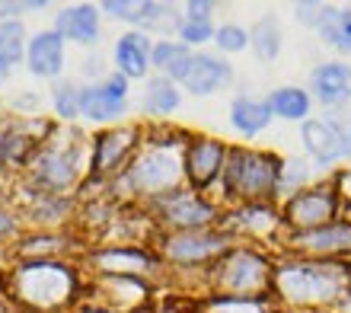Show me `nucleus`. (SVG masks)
<instances>
[{"label":"nucleus","mask_w":351,"mask_h":313,"mask_svg":"<svg viewBox=\"0 0 351 313\" xmlns=\"http://www.w3.org/2000/svg\"><path fill=\"white\" fill-rule=\"evenodd\" d=\"M278 285L291 301H326L342 291V272L319 266H291L278 275Z\"/></svg>","instance_id":"nucleus-1"},{"label":"nucleus","mask_w":351,"mask_h":313,"mask_svg":"<svg viewBox=\"0 0 351 313\" xmlns=\"http://www.w3.org/2000/svg\"><path fill=\"white\" fill-rule=\"evenodd\" d=\"M275 163L259 154H233L227 160V185L237 189V192H265L268 185L275 183Z\"/></svg>","instance_id":"nucleus-2"},{"label":"nucleus","mask_w":351,"mask_h":313,"mask_svg":"<svg viewBox=\"0 0 351 313\" xmlns=\"http://www.w3.org/2000/svg\"><path fill=\"white\" fill-rule=\"evenodd\" d=\"M19 291L32 304H58L71 291V278L58 266H32L19 275Z\"/></svg>","instance_id":"nucleus-3"},{"label":"nucleus","mask_w":351,"mask_h":313,"mask_svg":"<svg viewBox=\"0 0 351 313\" xmlns=\"http://www.w3.org/2000/svg\"><path fill=\"white\" fill-rule=\"evenodd\" d=\"M134 183L141 189H169V185L179 183V154L173 150H154L150 156H144L134 170Z\"/></svg>","instance_id":"nucleus-4"},{"label":"nucleus","mask_w":351,"mask_h":313,"mask_svg":"<svg viewBox=\"0 0 351 313\" xmlns=\"http://www.w3.org/2000/svg\"><path fill=\"white\" fill-rule=\"evenodd\" d=\"M125 93H128L125 90V77H112V80H106L102 86H93V90L84 93L80 109L96 121L112 119V115H119L121 106H125Z\"/></svg>","instance_id":"nucleus-5"},{"label":"nucleus","mask_w":351,"mask_h":313,"mask_svg":"<svg viewBox=\"0 0 351 313\" xmlns=\"http://www.w3.org/2000/svg\"><path fill=\"white\" fill-rule=\"evenodd\" d=\"M304 144L319 163H332V160H339V156L348 150L342 131L335 128V125H329V121H306L304 125Z\"/></svg>","instance_id":"nucleus-6"},{"label":"nucleus","mask_w":351,"mask_h":313,"mask_svg":"<svg viewBox=\"0 0 351 313\" xmlns=\"http://www.w3.org/2000/svg\"><path fill=\"white\" fill-rule=\"evenodd\" d=\"M223 80H230V71H227V65H221L217 58H208V55H195L192 58V67H189V74H185V86L192 93H198V96H204V93L217 90Z\"/></svg>","instance_id":"nucleus-7"},{"label":"nucleus","mask_w":351,"mask_h":313,"mask_svg":"<svg viewBox=\"0 0 351 313\" xmlns=\"http://www.w3.org/2000/svg\"><path fill=\"white\" fill-rule=\"evenodd\" d=\"M313 86L316 96L329 106H339V102L348 100L351 93V71L345 65H323L313 74Z\"/></svg>","instance_id":"nucleus-8"},{"label":"nucleus","mask_w":351,"mask_h":313,"mask_svg":"<svg viewBox=\"0 0 351 313\" xmlns=\"http://www.w3.org/2000/svg\"><path fill=\"white\" fill-rule=\"evenodd\" d=\"M61 36L58 32H42L36 36V42L29 45V67L42 77H55L61 71Z\"/></svg>","instance_id":"nucleus-9"},{"label":"nucleus","mask_w":351,"mask_h":313,"mask_svg":"<svg viewBox=\"0 0 351 313\" xmlns=\"http://www.w3.org/2000/svg\"><path fill=\"white\" fill-rule=\"evenodd\" d=\"M221 272H223L221 275L223 285L233 288V291H250V288H259L262 278H265V266H262L256 256H246V253L233 256Z\"/></svg>","instance_id":"nucleus-10"},{"label":"nucleus","mask_w":351,"mask_h":313,"mask_svg":"<svg viewBox=\"0 0 351 313\" xmlns=\"http://www.w3.org/2000/svg\"><path fill=\"white\" fill-rule=\"evenodd\" d=\"M58 29H61V36H71L74 42H93V38H96V32H99L96 10H93V7L64 10V13L58 16Z\"/></svg>","instance_id":"nucleus-11"},{"label":"nucleus","mask_w":351,"mask_h":313,"mask_svg":"<svg viewBox=\"0 0 351 313\" xmlns=\"http://www.w3.org/2000/svg\"><path fill=\"white\" fill-rule=\"evenodd\" d=\"M332 214V195L329 192H310V195H300L294 205H291V218L297 224H319V221H329Z\"/></svg>","instance_id":"nucleus-12"},{"label":"nucleus","mask_w":351,"mask_h":313,"mask_svg":"<svg viewBox=\"0 0 351 313\" xmlns=\"http://www.w3.org/2000/svg\"><path fill=\"white\" fill-rule=\"evenodd\" d=\"M221 160H223L221 144H214V141L195 144L192 156H189V170H192L195 183H211V176L221 170Z\"/></svg>","instance_id":"nucleus-13"},{"label":"nucleus","mask_w":351,"mask_h":313,"mask_svg":"<svg viewBox=\"0 0 351 313\" xmlns=\"http://www.w3.org/2000/svg\"><path fill=\"white\" fill-rule=\"evenodd\" d=\"M38 176L48 185H67L77 176V154L64 150V154H48L38 163Z\"/></svg>","instance_id":"nucleus-14"},{"label":"nucleus","mask_w":351,"mask_h":313,"mask_svg":"<svg viewBox=\"0 0 351 313\" xmlns=\"http://www.w3.org/2000/svg\"><path fill=\"white\" fill-rule=\"evenodd\" d=\"M223 246L221 237H208V233H192V237H176L169 243V256L173 259H204Z\"/></svg>","instance_id":"nucleus-15"},{"label":"nucleus","mask_w":351,"mask_h":313,"mask_svg":"<svg viewBox=\"0 0 351 313\" xmlns=\"http://www.w3.org/2000/svg\"><path fill=\"white\" fill-rule=\"evenodd\" d=\"M147 55H150V45L144 36H125L119 42V65L121 71L128 77H141L144 67H147Z\"/></svg>","instance_id":"nucleus-16"},{"label":"nucleus","mask_w":351,"mask_h":313,"mask_svg":"<svg viewBox=\"0 0 351 313\" xmlns=\"http://www.w3.org/2000/svg\"><path fill=\"white\" fill-rule=\"evenodd\" d=\"M297 243L306 249H351V227H345V224L319 227V231L300 233Z\"/></svg>","instance_id":"nucleus-17"},{"label":"nucleus","mask_w":351,"mask_h":313,"mask_svg":"<svg viewBox=\"0 0 351 313\" xmlns=\"http://www.w3.org/2000/svg\"><path fill=\"white\" fill-rule=\"evenodd\" d=\"M268 106H262V102H252V100H240L237 106H233V125L240 131H246V135H252V131H262L268 125Z\"/></svg>","instance_id":"nucleus-18"},{"label":"nucleus","mask_w":351,"mask_h":313,"mask_svg":"<svg viewBox=\"0 0 351 313\" xmlns=\"http://www.w3.org/2000/svg\"><path fill=\"white\" fill-rule=\"evenodd\" d=\"M23 26L19 23H0V65H13L23 58Z\"/></svg>","instance_id":"nucleus-19"},{"label":"nucleus","mask_w":351,"mask_h":313,"mask_svg":"<svg viewBox=\"0 0 351 313\" xmlns=\"http://www.w3.org/2000/svg\"><path fill=\"white\" fill-rule=\"evenodd\" d=\"M271 109L285 119H304L306 109H310V100L300 90H278L271 96Z\"/></svg>","instance_id":"nucleus-20"},{"label":"nucleus","mask_w":351,"mask_h":313,"mask_svg":"<svg viewBox=\"0 0 351 313\" xmlns=\"http://www.w3.org/2000/svg\"><path fill=\"white\" fill-rule=\"evenodd\" d=\"M179 106V93L169 80H150L147 86V109L150 112H169Z\"/></svg>","instance_id":"nucleus-21"},{"label":"nucleus","mask_w":351,"mask_h":313,"mask_svg":"<svg viewBox=\"0 0 351 313\" xmlns=\"http://www.w3.org/2000/svg\"><path fill=\"white\" fill-rule=\"evenodd\" d=\"M278 45H281V32H278V26L271 23V19H262L259 26L252 29V48H256L262 58H275Z\"/></svg>","instance_id":"nucleus-22"},{"label":"nucleus","mask_w":351,"mask_h":313,"mask_svg":"<svg viewBox=\"0 0 351 313\" xmlns=\"http://www.w3.org/2000/svg\"><path fill=\"white\" fill-rule=\"evenodd\" d=\"M128 141H131L128 131H115V135H109V138H102L99 154H96V166H99V170L112 166L125 150H128Z\"/></svg>","instance_id":"nucleus-23"},{"label":"nucleus","mask_w":351,"mask_h":313,"mask_svg":"<svg viewBox=\"0 0 351 313\" xmlns=\"http://www.w3.org/2000/svg\"><path fill=\"white\" fill-rule=\"evenodd\" d=\"M211 218V208L202 202H179L169 208V221L173 224H204Z\"/></svg>","instance_id":"nucleus-24"},{"label":"nucleus","mask_w":351,"mask_h":313,"mask_svg":"<svg viewBox=\"0 0 351 313\" xmlns=\"http://www.w3.org/2000/svg\"><path fill=\"white\" fill-rule=\"evenodd\" d=\"M80 100L84 96H77V90L67 83V86H61V90L55 93V102H58V112L61 115H67V119H74L77 115V109H80Z\"/></svg>","instance_id":"nucleus-25"},{"label":"nucleus","mask_w":351,"mask_h":313,"mask_svg":"<svg viewBox=\"0 0 351 313\" xmlns=\"http://www.w3.org/2000/svg\"><path fill=\"white\" fill-rule=\"evenodd\" d=\"M297 13H300V19L310 23V26H323L326 19L332 16V7H326V3H300Z\"/></svg>","instance_id":"nucleus-26"},{"label":"nucleus","mask_w":351,"mask_h":313,"mask_svg":"<svg viewBox=\"0 0 351 313\" xmlns=\"http://www.w3.org/2000/svg\"><path fill=\"white\" fill-rule=\"evenodd\" d=\"M217 45L227 48V51H240V48L246 45V32L237 26H223L221 32H217Z\"/></svg>","instance_id":"nucleus-27"},{"label":"nucleus","mask_w":351,"mask_h":313,"mask_svg":"<svg viewBox=\"0 0 351 313\" xmlns=\"http://www.w3.org/2000/svg\"><path fill=\"white\" fill-rule=\"evenodd\" d=\"M237 221H243V227H250V231H256V233L271 231V224H275L268 211H243Z\"/></svg>","instance_id":"nucleus-28"},{"label":"nucleus","mask_w":351,"mask_h":313,"mask_svg":"<svg viewBox=\"0 0 351 313\" xmlns=\"http://www.w3.org/2000/svg\"><path fill=\"white\" fill-rule=\"evenodd\" d=\"M102 266H128V268H141L147 266L144 256H134V253H106L102 256Z\"/></svg>","instance_id":"nucleus-29"},{"label":"nucleus","mask_w":351,"mask_h":313,"mask_svg":"<svg viewBox=\"0 0 351 313\" xmlns=\"http://www.w3.org/2000/svg\"><path fill=\"white\" fill-rule=\"evenodd\" d=\"M208 36H211L208 19H189V23L182 26V38H185V42H204Z\"/></svg>","instance_id":"nucleus-30"},{"label":"nucleus","mask_w":351,"mask_h":313,"mask_svg":"<svg viewBox=\"0 0 351 313\" xmlns=\"http://www.w3.org/2000/svg\"><path fill=\"white\" fill-rule=\"evenodd\" d=\"M214 313H262V307L252 301H223V304H214Z\"/></svg>","instance_id":"nucleus-31"},{"label":"nucleus","mask_w":351,"mask_h":313,"mask_svg":"<svg viewBox=\"0 0 351 313\" xmlns=\"http://www.w3.org/2000/svg\"><path fill=\"white\" fill-rule=\"evenodd\" d=\"M106 10H109V13H119V16H125V19H141L144 3H106Z\"/></svg>","instance_id":"nucleus-32"},{"label":"nucleus","mask_w":351,"mask_h":313,"mask_svg":"<svg viewBox=\"0 0 351 313\" xmlns=\"http://www.w3.org/2000/svg\"><path fill=\"white\" fill-rule=\"evenodd\" d=\"M300 179H306V166L291 160V163H287V173H285V185H294V183H300Z\"/></svg>","instance_id":"nucleus-33"},{"label":"nucleus","mask_w":351,"mask_h":313,"mask_svg":"<svg viewBox=\"0 0 351 313\" xmlns=\"http://www.w3.org/2000/svg\"><path fill=\"white\" fill-rule=\"evenodd\" d=\"M26 7H42V3H0V13H19Z\"/></svg>","instance_id":"nucleus-34"},{"label":"nucleus","mask_w":351,"mask_h":313,"mask_svg":"<svg viewBox=\"0 0 351 313\" xmlns=\"http://www.w3.org/2000/svg\"><path fill=\"white\" fill-rule=\"evenodd\" d=\"M3 231H10V218H7V214H0V233H3Z\"/></svg>","instance_id":"nucleus-35"},{"label":"nucleus","mask_w":351,"mask_h":313,"mask_svg":"<svg viewBox=\"0 0 351 313\" xmlns=\"http://www.w3.org/2000/svg\"><path fill=\"white\" fill-rule=\"evenodd\" d=\"M7 80V65H0V83Z\"/></svg>","instance_id":"nucleus-36"},{"label":"nucleus","mask_w":351,"mask_h":313,"mask_svg":"<svg viewBox=\"0 0 351 313\" xmlns=\"http://www.w3.org/2000/svg\"><path fill=\"white\" fill-rule=\"evenodd\" d=\"M345 310H348V313H351V304H348V307H345Z\"/></svg>","instance_id":"nucleus-37"}]
</instances>
